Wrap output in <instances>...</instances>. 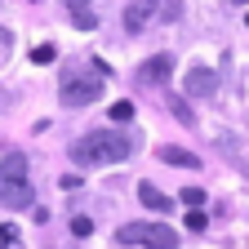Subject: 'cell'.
<instances>
[{"label":"cell","mask_w":249,"mask_h":249,"mask_svg":"<svg viewBox=\"0 0 249 249\" xmlns=\"http://www.w3.org/2000/svg\"><path fill=\"white\" fill-rule=\"evenodd\" d=\"M134 156V138L124 129H93L71 147V160L85 169H98V165H120Z\"/></svg>","instance_id":"1"},{"label":"cell","mask_w":249,"mask_h":249,"mask_svg":"<svg viewBox=\"0 0 249 249\" xmlns=\"http://www.w3.org/2000/svg\"><path fill=\"white\" fill-rule=\"evenodd\" d=\"M31 165H27V156L22 151H9V156H0V205H9V209H27L31 205Z\"/></svg>","instance_id":"2"},{"label":"cell","mask_w":249,"mask_h":249,"mask_svg":"<svg viewBox=\"0 0 249 249\" xmlns=\"http://www.w3.org/2000/svg\"><path fill=\"white\" fill-rule=\"evenodd\" d=\"M58 98L67 103V107H89V103H98V98H103V71H98V67H89V71H67V76H62Z\"/></svg>","instance_id":"3"},{"label":"cell","mask_w":249,"mask_h":249,"mask_svg":"<svg viewBox=\"0 0 249 249\" xmlns=\"http://www.w3.org/2000/svg\"><path fill=\"white\" fill-rule=\"evenodd\" d=\"M116 236L124 245H147V249H174L178 245V231L165 227V223H124Z\"/></svg>","instance_id":"4"},{"label":"cell","mask_w":249,"mask_h":249,"mask_svg":"<svg viewBox=\"0 0 249 249\" xmlns=\"http://www.w3.org/2000/svg\"><path fill=\"white\" fill-rule=\"evenodd\" d=\"M169 71H174V53H151L138 67V85H165Z\"/></svg>","instance_id":"5"},{"label":"cell","mask_w":249,"mask_h":249,"mask_svg":"<svg viewBox=\"0 0 249 249\" xmlns=\"http://www.w3.org/2000/svg\"><path fill=\"white\" fill-rule=\"evenodd\" d=\"M213 89H218V76L209 67H192L187 71V93H192V98H209Z\"/></svg>","instance_id":"6"},{"label":"cell","mask_w":249,"mask_h":249,"mask_svg":"<svg viewBox=\"0 0 249 249\" xmlns=\"http://www.w3.org/2000/svg\"><path fill=\"white\" fill-rule=\"evenodd\" d=\"M151 14H156V0H134V5L124 9V31H129V36H134V31H142Z\"/></svg>","instance_id":"7"},{"label":"cell","mask_w":249,"mask_h":249,"mask_svg":"<svg viewBox=\"0 0 249 249\" xmlns=\"http://www.w3.org/2000/svg\"><path fill=\"white\" fill-rule=\"evenodd\" d=\"M67 14L80 31H93L98 27V14H93V0H67Z\"/></svg>","instance_id":"8"},{"label":"cell","mask_w":249,"mask_h":249,"mask_svg":"<svg viewBox=\"0 0 249 249\" xmlns=\"http://www.w3.org/2000/svg\"><path fill=\"white\" fill-rule=\"evenodd\" d=\"M160 160H169L178 169H200V156L187 151V147H160Z\"/></svg>","instance_id":"9"},{"label":"cell","mask_w":249,"mask_h":249,"mask_svg":"<svg viewBox=\"0 0 249 249\" xmlns=\"http://www.w3.org/2000/svg\"><path fill=\"white\" fill-rule=\"evenodd\" d=\"M138 200L147 209H169V196L160 192V187H151V182H138Z\"/></svg>","instance_id":"10"},{"label":"cell","mask_w":249,"mask_h":249,"mask_svg":"<svg viewBox=\"0 0 249 249\" xmlns=\"http://www.w3.org/2000/svg\"><path fill=\"white\" fill-rule=\"evenodd\" d=\"M160 5V22H178L182 18V0H156Z\"/></svg>","instance_id":"11"},{"label":"cell","mask_w":249,"mask_h":249,"mask_svg":"<svg viewBox=\"0 0 249 249\" xmlns=\"http://www.w3.org/2000/svg\"><path fill=\"white\" fill-rule=\"evenodd\" d=\"M178 200H182L187 209H200V205H205V192H200V187H187V192H178Z\"/></svg>","instance_id":"12"},{"label":"cell","mask_w":249,"mask_h":249,"mask_svg":"<svg viewBox=\"0 0 249 249\" xmlns=\"http://www.w3.org/2000/svg\"><path fill=\"white\" fill-rule=\"evenodd\" d=\"M53 58H58V49H53V45H36V49H31V62H40V67H49Z\"/></svg>","instance_id":"13"},{"label":"cell","mask_w":249,"mask_h":249,"mask_svg":"<svg viewBox=\"0 0 249 249\" xmlns=\"http://www.w3.org/2000/svg\"><path fill=\"white\" fill-rule=\"evenodd\" d=\"M169 107H174V116H178L182 124H196V116H192V107H187V98H174Z\"/></svg>","instance_id":"14"},{"label":"cell","mask_w":249,"mask_h":249,"mask_svg":"<svg viewBox=\"0 0 249 249\" xmlns=\"http://www.w3.org/2000/svg\"><path fill=\"white\" fill-rule=\"evenodd\" d=\"M111 120H134V103H111Z\"/></svg>","instance_id":"15"},{"label":"cell","mask_w":249,"mask_h":249,"mask_svg":"<svg viewBox=\"0 0 249 249\" xmlns=\"http://www.w3.org/2000/svg\"><path fill=\"white\" fill-rule=\"evenodd\" d=\"M9 49H14V36H9V27H0V62L9 58Z\"/></svg>","instance_id":"16"},{"label":"cell","mask_w":249,"mask_h":249,"mask_svg":"<svg viewBox=\"0 0 249 249\" xmlns=\"http://www.w3.org/2000/svg\"><path fill=\"white\" fill-rule=\"evenodd\" d=\"M187 231H205V213H200V209L187 213Z\"/></svg>","instance_id":"17"},{"label":"cell","mask_w":249,"mask_h":249,"mask_svg":"<svg viewBox=\"0 0 249 249\" xmlns=\"http://www.w3.org/2000/svg\"><path fill=\"white\" fill-rule=\"evenodd\" d=\"M89 231H93L89 218H71V236H89Z\"/></svg>","instance_id":"18"},{"label":"cell","mask_w":249,"mask_h":249,"mask_svg":"<svg viewBox=\"0 0 249 249\" xmlns=\"http://www.w3.org/2000/svg\"><path fill=\"white\" fill-rule=\"evenodd\" d=\"M9 245H14V227L0 223V249H9Z\"/></svg>","instance_id":"19"},{"label":"cell","mask_w":249,"mask_h":249,"mask_svg":"<svg viewBox=\"0 0 249 249\" xmlns=\"http://www.w3.org/2000/svg\"><path fill=\"white\" fill-rule=\"evenodd\" d=\"M231 5H249V0H231Z\"/></svg>","instance_id":"20"},{"label":"cell","mask_w":249,"mask_h":249,"mask_svg":"<svg viewBox=\"0 0 249 249\" xmlns=\"http://www.w3.org/2000/svg\"><path fill=\"white\" fill-rule=\"evenodd\" d=\"M245 22H249V18H245Z\"/></svg>","instance_id":"21"}]
</instances>
